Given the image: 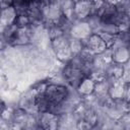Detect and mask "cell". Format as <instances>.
I'll list each match as a JSON object with an SVG mask.
<instances>
[{
    "instance_id": "5b68a950",
    "label": "cell",
    "mask_w": 130,
    "mask_h": 130,
    "mask_svg": "<svg viewBox=\"0 0 130 130\" xmlns=\"http://www.w3.org/2000/svg\"><path fill=\"white\" fill-rule=\"evenodd\" d=\"M42 12H43L44 19L54 21V22L63 15L61 7L59 6L56 0H49L46 3H44Z\"/></svg>"
},
{
    "instance_id": "d4e9b609",
    "label": "cell",
    "mask_w": 130,
    "mask_h": 130,
    "mask_svg": "<svg viewBox=\"0 0 130 130\" xmlns=\"http://www.w3.org/2000/svg\"><path fill=\"white\" fill-rule=\"evenodd\" d=\"M3 55H2V52H0V66H1V64H2V61H3Z\"/></svg>"
},
{
    "instance_id": "ba28073f",
    "label": "cell",
    "mask_w": 130,
    "mask_h": 130,
    "mask_svg": "<svg viewBox=\"0 0 130 130\" xmlns=\"http://www.w3.org/2000/svg\"><path fill=\"white\" fill-rule=\"evenodd\" d=\"M39 125L42 129H57L58 116L50 112H40Z\"/></svg>"
},
{
    "instance_id": "9a60e30c",
    "label": "cell",
    "mask_w": 130,
    "mask_h": 130,
    "mask_svg": "<svg viewBox=\"0 0 130 130\" xmlns=\"http://www.w3.org/2000/svg\"><path fill=\"white\" fill-rule=\"evenodd\" d=\"M109 88H110V84L109 82L107 81V79H103L101 81H96L95 84H94V89H93V94L99 98V96H102V95H105V94H108L109 93Z\"/></svg>"
},
{
    "instance_id": "6da1fadb",
    "label": "cell",
    "mask_w": 130,
    "mask_h": 130,
    "mask_svg": "<svg viewBox=\"0 0 130 130\" xmlns=\"http://www.w3.org/2000/svg\"><path fill=\"white\" fill-rule=\"evenodd\" d=\"M44 94L49 102V108L47 112L52 113L55 107L60 105L68 94V86L49 83L44 90Z\"/></svg>"
},
{
    "instance_id": "d6986e66",
    "label": "cell",
    "mask_w": 130,
    "mask_h": 130,
    "mask_svg": "<svg viewBox=\"0 0 130 130\" xmlns=\"http://www.w3.org/2000/svg\"><path fill=\"white\" fill-rule=\"evenodd\" d=\"M47 31H48V35H49V38L51 39V40H53V39H55V38H57V37H60V36H62V35H64V32H63V30L54 22L48 29H47Z\"/></svg>"
},
{
    "instance_id": "8fae6325",
    "label": "cell",
    "mask_w": 130,
    "mask_h": 130,
    "mask_svg": "<svg viewBox=\"0 0 130 130\" xmlns=\"http://www.w3.org/2000/svg\"><path fill=\"white\" fill-rule=\"evenodd\" d=\"M16 17H17V13L13 6L0 9V25L1 26L4 27L14 23Z\"/></svg>"
},
{
    "instance_id": "e0dca14e",
    "label": "cell",
    "mask_w": 130,
    "mask_h": 130,
    "mask_svg": "<svg viewBox=\"0 0 130 130\" xmlns=\"http://www.w3.org/2000/svg\"><path fill=\"white\" fill-rule=\"evenodd\" d=\"M100 31L107 32L110 35H117L119 32V27H118V25H116L112 22H103Z\"/></svg>"
},
{
    "instance_id": "3957f363",
    "label": "cell",
    "mask_w": 130,
    "mask_h": 130,
    "mask_svg": "<svg viewBox=\"0 0 130 130\" xmlns=\"http://www.w3.org/2000/svg\"><path fill=\"white\" fill-rule=\"evenodd\" d=\"M38 92L34 87H29L26 90L20 92L18 99V108L25 110L28 113H38V109L36 106V99Z\"/></svg>"
},
{
    "instance_id": "44dd1931",
    "label": "cell",
    "mask_w": 130,
    "mask_h": 130,
    "mask_svg": "<svg viewBox=\"0 0 130 130\" xmlns=\"http://www.w3.org/2000/svg\"><path fill=\"white\" fill-rule=\"evenodd\" d=\"M7 78H6V75L4 74L3 70L0 68V90L4 89V88H7Z\"/></svg>"
},
{
    "instance_id": "4fadbf2b",
    "label": "cell",
    "mask_w": 130,
    "mask_h": 130,
    "mask_svg": "<svg viewBox=\"0 0 130 130\" xmlns=\"http://www.w3.org/2000/svg\"><path fill=\"white\" fill-rule=\"evenodd\" d=\"M94 84H95V82L90 77H84L80 81V83L78 84V86L76 87V90H77V92L81 96L88 95V94H91L93 92Z\"/></svg>"
},
{
    "instance_id": "cb8c5ba5",
    "label": "cell",
    "mask_w": 130,
    "mask_h": 130,
    "mask_svg": "<svg viewBox=\"0 0 130 130\" xmlns=\"http://www.w3.org/2000/svg\"><path fill=\"white\" fill-rule=\"evenodd\" d=\"M6 107V105H5V103L3 102V100L1 99V96H0V113L3 111V109Z\"/></svg>"
},
{
    "instance_id": "9c48e42d",
    "label": "cell",
    "mask_w": 130,
    "mask_h": 130,
    "mask_svg": "<svg viewBox=\"0 0 130 130\" xmlns=\"http://www.w3.org/2000/svg\"><path fill=\"white\" fill-rule=\"evenodd\" d=\"M74 15L76 19L84 20L91 14V0H81L74 3Z\"/></svg>"
},
{
    "instance_id": "52a82bcc",
    "label": "cell",
    "mask_w": 130,
    "mask_h": 130,
    "mask_svg": "<svg viewBox=\"0 0 130 130\" xmlns=\"http://www.w3.org/2000/svg\"><path fill=\"white\" fill-rule=\"evenodd\" d=\"M81 41H82L83 47L89 49L94 54H100L108 48L106 43L102 40V38L98 34H91L87 38H85Z\"/></svg>"
},
{
    "instance_id": "ac0fdd59",
    "label": "cell",
    "mask_w": 130,
    "mask_h": 130,
    "mask_svg": "<svg viewBox=\"0 0 130 130\" xmlns=\"http://www.w3.org/2000/svg\"><path fill=\"white\" fill-rule=\"evenodd\" d=\"M116 10L117 12L120 13H124L129 15V9H130V4H129V0H120L116 5Z\"/></svg>"
},
{
    "instance_id": "7c38bea8",
    "label": "cell",
    "mask_w": 130,
    "mask_h": 130,
    "mask_svg": "<svg viewBox=\"0 0 130 130\" xmlns=\"http://www.w3.org/2000/svg\"><path fill=\"white\" fill-rule=\"evenodd\" d=\"M112 49V61L124 64L129 61V47H116Z\"/></svg>"
},
{
    "instance_id": "277c9868",
    "label": "cell",
    "mask_w": 130,
    "mask_h": 130,
    "mask_svg": "<svg viewBox=\"0 0 130 130\" xmlns=\"http://www.w3.org/2000/svg\"><path fill=\"white\" fill-rule=\"evenodd\" d=\"M61 73L63 74L67 85L72 88H76L80 81L85 77L84 74L81 72L80 69H77L75 67H72L68 63H65L61 69Z\"/></svg>"
},
{
    "instance_id": "484cf974",
    "label": "cell",
    "mask_w": 130,
    "mask_h": 130,
    "mask_svg": "<svg viewBox=\"0 0 130 130\" xmlns=\"http://www.w3.org/2000/svg\"><path fill=\"white\" fill-rule=\"evenodd\" d=\"M79 1H81V0H72L73 3H77V2H79Z\"/></svg>"
},
{
    "instance_id": "ffe728a7",
    "label": "cell",
    "mask_w": 130,
    "mask_h": 130,
    "mask_svg": "<svg viewBox=\"0 0 130 130\" xmlns=\"http://www.w3.org/2000/svg\"><path fill=\"white\" fill-rule=\"evenodd\" d=\"M14 23L18 27H23V26H27L30 24V19L28 15H17Z\"/></svg>"
},
{
    "instance_id": "7a4b0ae2",
    "label": "cell",
    "mask_w": 130,
    "mask_h": 130,
    "mask_svg": "<svg viewBox=\"0 0 130 130\" xmlns=\"http://www.w3.org/2000/svg\"><path fill=\"white\" fill-rule=\"evenodd\" d=\"M51 49L53 50L58 61L63 64L67 63L72 58V53L69 48V41L67 35H62L51 40Z\"/></svg>"
},
{
    "instance_id": "2e32d148",
    "label": "cell",
    "mask_w": 130,
    "mask_h": 130,
    "mask_svg": "<svg viewBox=\"0 0 130 130\" xmlns=\"http://www.w3.org/2000/svg\"><path fill=\"white\" fill-rule=\"evenodd\" d=\"M68 41H69V48L71 50L72 55L78 54L81 51V49L83 48V44H82L81 40H78V39H75V38L68 36Z\"/></svg>"
},
{
    "instance_id": "603a6c76",
    "label": "cell",
    "mask_w": 130,
    "mask_h": 130,
    "mask_svg": "<svg viewBox=\"0 0 130 130\" xmlns=\"http://www.w3.org/2000/svg\"><path fill=\"white\" fill-rule=\"evenodd\" d=\"M13 6V0H0V9Z\"/></svg>"
},
{
    "instance_id": "7402d4cb",
    "label": "cell",
    "mask_w": 130,
    "mask_h": 130,
    "mask_svg": "<svg viewBox=\"0 0 130 130\" xmlns=\"http://www.w3.org/2000/svg\"><path fill=\"white\" fill-rule=\"evenodd\" d=\"M8 46H9V44H8L6 38L4 37V35L2 34V31H0V52H2Z\"/></svg>"
},
{
    "instance_id": "5bb4252c",
    "label": "cell",
    "mask_w": 130,
    "mask_h": 130,
    "mask_svg": "<svg viewBox=\"0 0 130 130\" xmlns=\"http://www.w3.org/2000/svg\"><path fill=\"white\" fill-rule=\"evenodd\" d=\"M84 20H85V21L87 22V24L89 25V27H90L92 34H96V32L100 31L103 21H102V18H101L98 14H90V15H88Z\"/></svg>"
},
{
    "instance_id": "8992f818",
    "label": "cell",
    "mask_w": 130,
    "mask_h": 130,
    "mask_svg": "<svg viewBox=\"0 0 130 130\" xmlns=\"http://www.w3.org/2000/svg\"><path fill=\"white\" fill-rule=\"evenodd\" d=\"M91 34H92L91 29L87 24V22L85 20H79V19L73 21L71 28L69 30V36L78 40H83Z\"/></svg>"
},
{
    "instance_id": "30bf717a",
    "label": "cell",
    "mask_w": 130,
    "mask_h": 130,
    "mask_svg": "<svg viewBox=\"0 0 130 130\" xmlns=\"http://www.w3.org/2000/svg\"><path fill=\"white\" fill-rule=\"evenodd\" d=\"M129 83L124 82L121 78H118L113 84L110 85L109 88V95L113 99V100H119V99H123L126 86Z\"/></svg>"
}]
</instances>
